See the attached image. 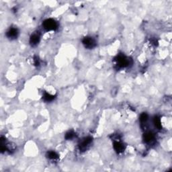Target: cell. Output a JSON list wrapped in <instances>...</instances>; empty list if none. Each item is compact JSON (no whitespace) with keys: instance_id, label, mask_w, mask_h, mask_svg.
I'll list each match as a JSON object with an SVG mask.
<instances>
[{"instance_id":"6da1fadb","label":"cell","mask_w":172,"mask_h":172,"mask_svg":"<svg viewBox=\"0 0 172 172\" xmlns=\"http://www.w3.org/2000/svg\"><path fill=\"white\" fill-rule=\"evenodd\" d=\"M43 28L47 31H51V30H55L57 28V22L53 19H47L44 20L43 24H42Z\"/></svg>"},{"instance_id":"7a4b0ae2","label":"cell","mask_w":172,"mask_h":172,"mask_svg":"<svg viewBox=\"0 0 172 172\" xmlns=\"http://www.w3.org/2000/svg\"><path fill=\"white\" fill-rule=\"evenodd\" d=\"M116 64L120 67H126L129 66L130 64V59L127 58L125 56L123 55H119L117 57L116 59Z\"/></svg>"},{"instance_id":"3957f363","label":"cell","mask_w":172,"mask_h":172,"mask_svg":"<svg viewBox=\"0 0 172 172\" xmlns=\"http://www.w3.org/2000/svg\"><path fill=\"white\" fill-rule=\"evenodd\" d=\"M83 44L87 49H93L96 46V42L92 37H86L83 40Z\"/></svg>"},{"instance_id":"277c9868","label":"cell","mask_w":172,"mask_h":172,"mask_svg":"<svg viewBox=\"0 0 172 172\" xmlns=\"http://www.w3.org/2000/svg\"><path fill=\"white\" fill-rule=\"evenodd\" d=\"M92 138L90 137H87L85 138L81 142L80 144L79 145V150L81 151H86V149H88L89 146L92 143Z\"/></svg>"},{"instance_id":"5b68a950","label":"cell","mask_w":172,"mask_h":172,"mask_svg":"<svg viewBox=\"0 0 172 172\" xmlns=\"http://www.w3.org/2000/svg\"><path fill=\"white\" fill-rule=\"evenodd\" d=\"M143 139L147 144H152L154 143L155 140V136L153 132H147L145 133L143 136Z\"/></svg>"},{"instance_id":"8992f818","label":"cell","mask_w":172,"mask_h":172,"mask_svg":"<svg viewBox=\"0 0 172 172\" xmlns=\"http://www.w3.org/2000/svg\"><path fill=\"white\" fill-rule=\"evenodd\" d=\"M18 30L15 28H12L7 31L6 33V36L10 39H15L18 37Z\"/></svg>"},{"instance_id":"52a82bcc","label":"cell","mask_w":172,"mask_h":172,"mask_svg":"<svg viewBox=\"0 0 172 172\" xmlns=\"http://www.w3.org/2000/svg\"><path fill=\"white\" fill-rule=\"evenodd\" d=\"M40 34L38 32H35L30 37V43L32 46H36L38 44L40 41Z\"/></svg>"},{"instance_id":"ba28073f","label":"cell","mask_w":172,"mask_h":172,"mask_svg":"<svg viewBox=\"0 0 172 172\" xmlns=\"http://www.w3.org/2000/svg\"><path fill=\"white\" fill-rule=\"evenodd\" d=\"M114 148L115 151L118 153H121L125 150V146L123 143L119 141H115L114 143Z\"/></svg>"},{"instance_id":"9c48e42d","label":"cell","mask_w":172,"mask_h":172,"mask_svg":"<svg viewBox=\"0 0 172 172\" xmlns=\"http://www.w3.org/2000/svg\"><path fill=\"white\" fill-rule=\"evenodd\" d=\"M47 156L50 159H56L58 158V155H57V153L53 151H49V152L47 153Z\"/></svg>"},{"instance_id":"30bf717a","label":"cell","mask_w":172,"mask_h":172,"mask_svg":"<svg viewBox=\"0 0 172 172\" xmlns=\"http://www.w3.org/2000/svg\"><path fill=\"white\" fill-rule=\"evenodd\" d=\"M153 123L157 129H161V120L160 118L158 117V116H155L153 119Z\"/></svg>"},{"instance_id":"8fae6325","label":"cell","mask_w":172,"mask_h":172,"mask_svg":"<svg viewBox=\"0 0 172 172\" xmlns=\"http://www.w3.org/2000/svg\"><path fill=\"white\" fill-rule=\"evenodd\" d=\"M55 96L51 95V94H48V93H44V94L43 95V99L44 101H53V100L55 99Z\"/></svg>"},{"instance_id":"7c38bea8","label":"cell","mask_w":172,"mask_h":172,"mask_svg":"<svg viewBox=\"0 0 172 172\" xmlns=\"http://www.w3.org/2000/svg\"><path fill=\"white\" fill-rule=\"evenodd\" d=\"M148 115L146 113H143L140 115V121L142 125H144V124L147 123V121H148Z\"/></svg>"},{"instance_id":"4fadbf2b","label":"cell","mask_w":172,"mask_h":172,"mask_svg":"<svg viewBox=\"0 0 172 172\" xmlns=\"http://www.w3.org/2000/svg\"><path fill=\"white\" fill-rule=\"evenodd\" d=\"M74 136H75V133L72 131H69L65 134V138L67 140H71L74 137Z\"/></svg>"},{"instance_id":"5bb4252c","label":"cell","mask_w":172,"mask_h":172,"mask_svg":"<svg viewBox=\"0 0 172 172\" xmlns=\"http://www.w3.org/2000/svg\"><path fill=\"white\" fill-rule=\"evenodd\" d=\"M34 61H35V65H39V61H38V59H34Z\"/></svg>"}]
</instances>
